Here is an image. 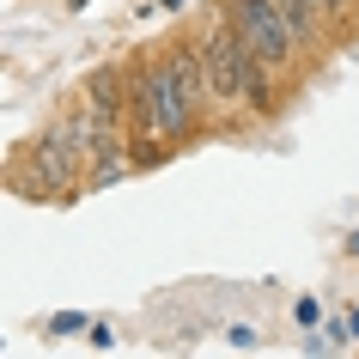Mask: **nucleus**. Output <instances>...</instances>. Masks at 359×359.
<instances>
[{"mask_svg":"<svg viewBox=\"0 0 359 359\" xmlns=\"http://www.w3.org/2000/svg\"><path fill=\"white\" fill-rule=\"evenodd\" d=\"M128 122L158 152H170L177 140H189L208 122V86H201L195 43L189 49H158L140 67H128Z\"/></svg>","mask_w":359,"mask_h":359,"instance_id":"1","label":"nucleus"},{"mask_svg":"<svg viewBox=\"0 0 359 359\" xmlns=\"http://www.w3.org/2000/svg\"><path fill=\"white\" fill-rule=\"evenodd\" d=\"M195 61H201V86H208V116L231 122V116L274 110V67L244 49V37L226 25V13L195 37Z\"/></svg>","mask_w":359,"mask_h":359,"instance_id":"2","label":"nucleus"},{"mask_svg":"<svg viewBox=\"0 0 359 359\" xmlns=\"http://www.w3.org/2000/svg\"><path fill=\"white\" fill-rule=\"evenodd\" d=\"M226 25L244 37V49L256 61H268L274 74H286V67H299V55L311 49V43L299 37V25L286 19L280 0H226Z\"/></svg>","mask_w":359,"mask_h":359,"instance_id":"3","label":"nucleus"},{"mask_svg":"<svg viewBox=\"0 0 359 359\" xmlns=\"http://www.w3.org/2000/svg\"><path fill=\"white\" fill-rule=\"evenodd\" d=\"M86 189V158H79L55 128L31 140V158H25V195H74Z\"/></svg>","mask_w":359,"mask_h":359,"instance_id":"4","label":"nucleus"},{"mask_svg":"<svg viewBox=\"0 0 359 359\" xmlns=\"http://www.w3.org/2000/svg\"><path fill=\"white\" fill-rule=\"evenodd\" d=\"M152 158L147 152H128V140H116V147H104L86 165V189H110V183H122V177H134V170H147Z\"/></svg>","mask_w":359,"mask_h":359,"instance_id":"5","label":"nucleus"},{"mask_svg":"<svg viewBox=\"0 0 359 359\" xmlns=\"http://www.w3.org/2000/svg\"><path fill=\"white\" fill-rule=\"evenodd\" d=\"M280 6H286V19L299 25L304 43H317L323 31H329V19H335V6H329V0H280Z\"/></svg>","mask_w":359,"mask_h":359,"instance_id":"6","label":"nucleus"},{"mask_svg":"<svg viewBox=\"0 0 359 359\" xmlns=\"http://www.w3.org/2000/svg\"><path fill=\"white\" fill-rule=\"evenodd\" d=\"M49 329H55V335H79V329H92V323L79 317V311H61V317H49Z\"/></svg>","mask_w":359,"mask_h":359,"instance_id":"7","label":"nucleus"},{"mask_svg":"<svg viewBox=\"0 0 359 359\" xmlns=\"http://www.w3.org/2000/svg\"><path fill=\"white\" fill-rule=\"evenodd\" d=\"M329 6H335V19H353L359 13V0H329Z\"/></svg>","mask_w":359,"mask_h":359,"instance_id":"8","label":"nucleus"},{"mask_svg":"<svg viewBox=\"0 0 359 359\" xmlns=\"http://www.w3.org/2000/svg\"><path fill=\"white\" fill-rule=\"evenodd\" d=\"M67 6H74V13H79V6H92V0H67Z\"/></svg>","mask_w":359,"mask_h":359,"instance_id":"9","label":"nucleus"}]
</instances>
